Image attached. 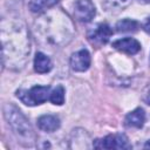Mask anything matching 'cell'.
Wrapping results in <instances>:
<instances>
[{
	"instance_id": "1",
	"label": "cell",
	"mask_w": 150,
	"mask_h": 150,
	"mask_svg": "<svg viewBox=\"0 0 150 150\" xmlns=\"http://www.w3.org/2000/svg\"><path fill=\"white\" fill-rule=\"evenodd\" d=\"M2 36V63L8 67L21 68L26 63L27 56L29 55V38L26 27L19 21L9 25L8 28L2 22L1 26Z\"/></svg>"
},
{
	"instance_id": "2",
	"label": "cell",
	"mask_w": 150,
	"mask_h": 150,
	"mask_svg": "<svg viewBox=\"0 0 150 150\" xmlns=\"http://www.w3.org/2000/svg\"><path fill=\"white\" fill-rule=\"evenodd\" d=\"M4 116L20 142L23 145H33L35 141V134L21 110L11 103H7L4 105Z\"/></svg>"
},
{
	"instance_id": "3",
	"label": "cell",
	"mask_w": 150,
	"mask_h": 150,
	"mask_svg": "<svg viewBox=\"0 0 150 150\" xmlns=\"http://www.w3.org/2000/svg\"><path fill=\"white\" fill-rule=\"evenodd\" d=\"M49 86H34L29 90L20 89L16 91V97L27 105H36L46 102L50 96Z\"/></svg>"
},
{
	"instance_id": "4",
	"label": "cell",
	"mask_w": 150,
	"mask_h": 150,
	"mask_svg": "<svg viewBox=\"0 0 150 150\" xmlns=\"http://www.w3.org/2000/svg\"><path fill=\"white\" fill-rule=\"evenodd\" d=\"M93 145L98 149H131V144L124 134L108 135L102 139H96Z\"/></svg>"
},
{
	"instance_id": "5",
	"label": "cell",
	"mask_w": 150,
	"mask_h": 150,
	"mask_svg": "<svg viewBox=\"0 0 150 150\" xmlns=\"http://www.w3.org/2000/svg\"><path fill=\"white\" fill-rule=\"evenodd\" d=\"M96 8L90 0H76L74 4V15L80 22H89L94 19Z\"/></svg>"
},
{
	"instance_id": "6",
	"label": "cell",
	"mask_w": 150,
	"mask_h": 150,
	"mask_svg": "<svg viewBox=\"0 0 150 150\" xmlns=\"http://www.w3.org/2000/svg\"><path fill=\"white\" fill-rule=\"evenodd\" d=\"M111 34H112V30L109 25L100 23L93 30L89 32L88 40L95 46H103L109 41Z\"/></svg>"
},
{
	"instance_id": "7",
	"label": "cell",
	"mask_w": 150,
	"mask_h": 150,
	"mask_svg": "<svg viewBox=\"0 0 150 150\" xmlns=\"http://www.w3.org/2000/svg\"><path fill=\"white\" fill-rule=\"evenodd\" d=\"M90 54L87 49H81L70 56V67L75 71H84L90 66Z\"/></svg>"
},
{
	"instance_id": "8",
	"label": "cell",
	"mask_w": 150,
	"mask_h": 150,
	"mask_svg": "<svg viewBox=\"0 0 150 150\" xmlns=\"http://www.w3.org/2000/svg\"><path fill=\"white\" fill-rule=\"evenodd\" d=\"M112 47L122 53L129 54V55H134L136 53L139 52L141 49V43L132 39V38H124V39H120L112 42Z\"/></svg>"
},
{
	"instance_id": "9",
	"label": "cell",
	"mask_w": 150,
	"mask_h": 150,
	"mask_svg": "<svg viewBox=\"0 0 150 150\" xmlns=\"http://www.w3.org/2000/svg\"><path fill=\"white\" fill-rule=\"evenodd\" d=\"M61 125L60 118L55 115H42L38 118V127L46 131V132H53L57 130Z\"/></svg>"
},
{
	"instance_id": "10",
	"label": "cell",
	"mask_w": 150,
	"mask_h": 150,
	"mask_svg": "<svg viewBox=\"0 0 150 150\" xmlns=\"http://www.w3.org/2000/svg\"><path fill=\"white\" fill-rule=\"evenodd\" d=\"M125 124L128 127H134V128H142L144 122H145V112L142 108H136L131 112H129L125 116Z\"/></svg>"
},
{
	"instance_id": "11",
	"label": "cell",
	"mask_w": 150,
	"mask_h": 150,
	"mask_svg": "<svg viewBox=\"0 0 150 150\" xmlns=\"http://www.w3.org/2000/svg\"><path fill=\"white\" fill-rule=\"evenodd\" d=\"M53 68V63L50 61V59L45 55L43 53H36L35 57H34V69L36 73L39 74H45L48 73L50 69Z\"/></svg>"
},
{
	"instance_id": "12",
	"label": "cell",
	"mask_w": 150,
	"mask_h": 150,
	"mask_svg": "<svg viewBox=\"0 0 150 150\" xmlns=\"http://www.w3.org/2000/svg\"><path fill=\"white\" fill-rule=\"evenodd\" d=\"M116 30L118 33H135L139 28V23L131 19H123L116 23Z\"/></svg>"
},
{
	"instance_id": "13",
	"label": "cell",
	"mask_w": 150,
	"mask_h": 150,
	"mask_svg": "<svg viewBox=\"0 0 150 150\" xmlns=\"http://www.w3.org/2000/svg\"><path fill=\"white\" fill-rule=\"evenodd\" d=\"M59 0H30L29 9L33 13H41L48 8H52L57 4Z\"/></svg>"
},
{
	"instance_id": "14",
	"label": "cell",
	"mask_w": 150,
	"mask_h": 150,
	"mask_svg": "<svg viewBox=\"0 0 150 150\" xmlns=\"http://www.w3.org/2000/svg\"><path fill=\"white\" fill-rule=\"evenodd\" d=\"M130 2L131 0H102V6L107 11H121Z\"/></svg>"
},
{
	"instance_id": "15",
	"label": "cell",
	"mask_w": 150,
	"mask_h": 150,
	"mask_svg": "<svg viewBox=\"0 0 150 150\" xmlns=\"http://www.w3.org/2000/svg\"><path fill=\"white\" fill-rule=\"evenodd\" d=\"M49 101L53 104L62 105L64 103V88L62 86H57L56 88H54L53 91L50 93Z\"/></svg>"
},
{
	"instance_id": "16",
	"label": "cell",
	"mask_w": 150,
	"mask_h": 150,
	"mask_svg": "<svg viewBox=\"0 0 150 150\" xmlns=\"http://www.w3.org/2000/svg\"><path fill=\"white\" fill-rule=\"evenodd\" d=\"M143 29L148 33V34H150V16L145 20V22L143 23Z\"/></svg>"
},
{
	"instance_id": "17",
	"label": "cell",
	"mask_w": 150,
	"mask_h": 150,
	"mask_svg": "<svg viewBox=\"0 0 150 150\" xmlns=\"http://www.w3.org/2000/svg\"><path fill=\"white\" fill-rule=\"evenodd\" d=\"M144 101H145V103H146V104H149V105H150V90H149V93L146 94V96L144 97Z\"/></svg>"
},
{
	"instance_id": "18",
	"label": "cell",
	"mask_w": 150,
	"mask_h": 150,
	"mask_svg": "<svg viewBox=\"0 0 150 150\" xmlns=\"http://www.w3.org/2000/svg\"><path fill=\"white\" fill-rule=\"evenodd\" d=\"M144 148H145V149H149V148H150V139L144 144Z\"/></svg>"
},
{
	"instance_id": "19",
	"label": "cell",
	"mask_w": 150,
	"mask_h": 150,
	"mask_svg": "<svg viewBox=\"0 0 150 150\" xmlns=\"http://www.w3.org/2000/svg\"><path fill=\"white\" fill-rule=\"evenodd\" d=\"M141 4H150V0H138Z\"/></svg>"
}]
</instances>
